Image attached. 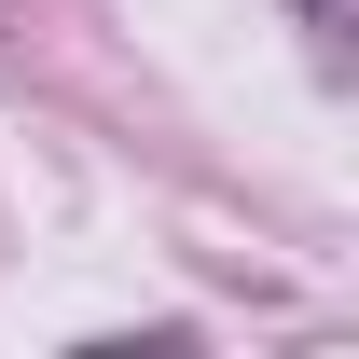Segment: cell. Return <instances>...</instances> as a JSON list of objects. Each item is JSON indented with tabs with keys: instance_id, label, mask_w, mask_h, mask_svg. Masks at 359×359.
Masks as SVG:
<instances>
[{
	"instance_id": "obj_1",
	"label": "cell",
	"mask_w": 359,
	"mask_h": 359,
	"mask_svg": "<svg viewBox=\"0 0 359 359\" xmlns=\"http://www.w3.org/2000/svg\"><path fill=\"white\" fill-rule=\"evenodd\" d=\"M290 14H304V28H346V0H290Z\"/></svg>"
}]
</instances>
